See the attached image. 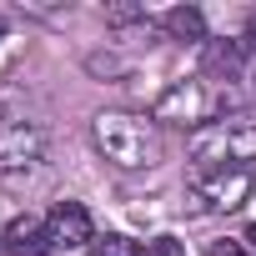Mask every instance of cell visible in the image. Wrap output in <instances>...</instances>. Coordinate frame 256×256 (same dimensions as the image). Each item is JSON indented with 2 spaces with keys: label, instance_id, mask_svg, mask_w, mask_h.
<instances>
[{
  "label": "cell",
  "instance_id": "cell-1",
  "mask_svg": "<svg viewBox=\"0 0 256 256\" xmlns=\"http://www.w3.org/2000/svg\"><path fill=\"white\" fill-rule=\"evenodd\" d=\"M90 136H96V151L120 166V171H151L161 161V131L151 116H136V110H100L90 120Z\"/></svg>",
  "mask_w": 256,
  "mask_h": 256
},
{
  "label": "cell",
  "instance_id": "cell-2",
  "mask_svg": "<svg viewBox=\"0 0 256 256\" xmlns=\"http://www.w3.org/2000/svg\"><path fill=\"white\" fill-rule=\"evenodd\" d=\"M256 151V131L246 120H211L196 131L191 141V161H196V176H211V171H241Z\"/></svg>",
  "mask_w": 256,
  "mask_h": 256
},
{
  "label": "cell",
  "instance_id": "cell-3",
  "mask_svg": "<svg viewBox=\"0 0 256 256\" xmlns=\"http://www.w3.org/2000/svg\"><path fill=\"white\" fill-rule=\"evenodd\" d=\"M46 166V131L36 120H6L0 126V176L10 186L40 176Z\"/></svg>",
  "mask_w": 256,
  "mask_h": 256
},
{
  "label": "cell",
  "instance_id": "cell-4",
  "mask_svg": "<svg viewBox=\"0 0 256 256\" xmlns=\"http://www.w3.org/2000/svg\"><path fill=\"white\" fill-rule=\"evenodd\" d=\"M151 120H171V126H201L211 120V96H206V86L201 80H176L161 100H156V110H151Z\"/></svg>",
  "mask_w": 256,
  "mask_h": 256
},
{
  "label": "cell",
  "instance_id": "cell-5",
  "mask_svg": "<svg viewBox=\"0 0 256 256\" xmlns=\"http://www.w3.org/2000/svg\"><path fill=\"white\" fill-rule=\"evenodd\" d=\"M246 196H251V171H246V166H241V171L196 176V186H191L196 211H236V206H246Z\"/></svg>",
  "mask_w": 256,
  "mask_h": 256
},
{
  "label": "cell",
  "instance_id": "cell-6",
  "mask_svg": "<svg viewBox=\"0 0 256 256\" xmlns=\"http://www.w3.org/2000/svg\"><path fill=\"white\" fill-rule=\"evenodd\" d=\"M46 231H50L56 246H90V241H96V236H90V211H86L80 201H56V206L46 211Z\"/></svg>",
  "mask_w": 256,
  "mask_h": 256
},
{
  "label": "cell",
  "instance_id": "cell-7",
  "mask_svg": "<svg viewBox=\"0 0 256 256\" xmlns=\"http://www.w3.org/2000/svg\"><path fill=\"white\" fill-rule=\"evenodd\" d=\"M0 241H6V256H50L56 251V241H50L40 216H16Z\"/></svg>",
  "mask_w": 256,
  "mask_h": 256
},
{
  "label": "cell",
  "instance_id": "cell-8",
  "mask_svg": "<svg viewBox=\"0 0 256 256\" xmlns=\"http://www.w3.org/2000/svg\"><path fill=\"white\" fill-rule=\"evenodd\" d=\"M161 26H166L171 40H206V16H201L196 6H176V10H166Z\"/></svg>",
  "mask_w": 256,
  "mask_h": 256
},
{
  "label": "cell",
  "instance_id": "cell-9",
  "mask_svg": "<svg viewBox=\"0 0 256 256\" xmlns=\"http://www.w3.org/2000/svg\"><path fill=\"white\" fill-rule=\"evenodd\" d=\"M241 50H246V40H206V70L231 80L241 70Z\"/></svg>",
  "mask_w": 256,
  "mask_h": 256
},
{
  "label": "cell",
  "instance_id": "cell-10",
  "mask_svg": "<svg viewBox=\"0 0 256 256\" xmlns=\"http://www.w3.org/2000/svg\"><path fill=\"white\" fill-rule=\"evenodd\" d=\"M86 251H90V256H146V246H141V241H131V236H116V231H110V236H96Z\"/></svg>",
  "mask_w": 256,
  "mask_h": 256
},
{
  "label": "cell",
  "instance_id": "cell-11",
  "mask_svg": "<svg viewBox=\"0 0 256 256\" xmlns=\"http://www.w3.org/2000/svg\"><path fill=\"white\" fill-rule=\"evenodd\" d=\"M146 256H186V246L176 236H156V241H146Z\"/></svg>",
  "mask_w": 256,
  "mask_h": 256
},
{
  "label": "cell",
  "instance_id": "cell-12",
  "mask_svg": "<svg viewBox=\"0 0 256 256\" xmlns=\"http://www.w3.org/2000/svg\"><path fill=\"white\" fill-rule=\"evenodd\" d=\"M131 20H146L141 6H110V26H131Z\"/></svg>",
  "mask_w": 256,
  "mask_h": 256
},
{
  "label": "cell",
  "instance_id": "cell-13",
  "mask_svg": "<svg viewBox=\"0 0 256 256\" xmlns=\"http://www.w3.org/2000/svg\"><path fill=\"white\" fill-rule=\"evenodd\" d=\"M211 256H251V251H246V241H216Z\"/></svg>",
  "mask_w": 256,
  "mask_h": 256
},
{
  "label": "cell",
  "instance_id": "cell-14",
  "mask_svg": "<svg viewBox=\"0 0 256 256\" xmlns=\"http://www.w3.org/2000/svg\"><path fill=\"white\" fill-rule=\"evenodd\" d=\"M246 241H251V246H256V221H251V226H246Z\"/></svg>",
  "mask_w": 256,
  "mask_h": 256
},
{
  "label": "cell",
  "instance_id": "cell-15",
  "mask_svg": "<svg viewBox=\"0 0 256 256\" xmlns=\"http://www.w3.org/2000/svg\"><path fill=\"white\" fill-rule=\"evenodd\" d=\"M246 171H251V186H256V166H246Z\"/></svg>",
  "mask_w": 256,
  "mask_h": 256
},
{
  "label": "cell",
  "instance_id": "cell-16",
  "mask_svg": "<svg viewBox=\"0 0 256 256\" xmlns=\"http://www.w3.org/2000/svg\"><path fill=\"white\" fill-rule=\"evenodd\" d=\"M251 80H256V66H251Z\"/></svg>",
  "mask_w": 256,
  "mask_h": 256
}]
</instances>
